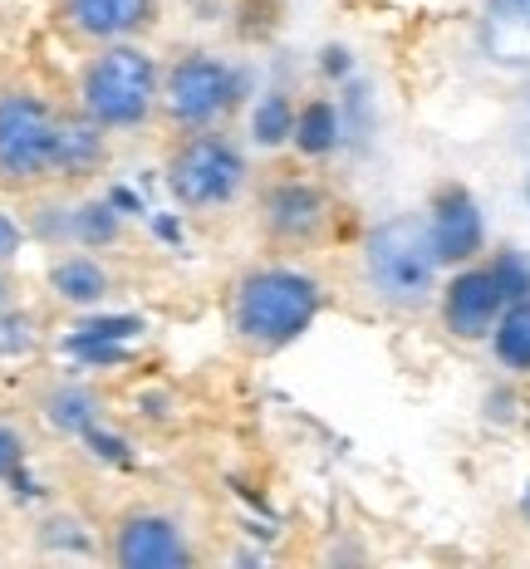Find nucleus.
<instances>
[{
  "mask_svg": "<svg viewBox=\"0 0 530 569\" xmlns=\"http://www.w3.org/2000/svg\"><path fill=\"white\" fill-rule=\"evenodd\" d=\"M324 284L304 266L261 260L246 266L227 290V335L246 359H276L300 343L324 315Z\"/></svg>",
  "mask_w": 530,
  "mask_h": 569,
  "instance_id": "1",
  "label": "nucleus"
},
{
  "mask_svg": "<svg viewBox=\"0 0 530 569\" xmlns=\"http://www.w3.org/2000/svg\"><path fill=\"white\" fill-rule=\"evenodd\" d=\"M74 109L103 133H143L162 113V59L143 40H113L89 50L74 79Z\"/></svg>",
  "mask_w": 530,
  "mask_h": 569,
  "instance_id": "2",
  "label": "nucleus"
},
{
  "mask_svg": "<svg viewBox=\"0 0 530 569\" xmlns=\"http://www.w3.org/2000/svg\"><path fill=\"white\" fill-rule=\"evenodd\" d=\"M162 182L172 201L187 217H221V211L241 207V197L256 187L251 152L231 133V123L202 128V133L172 138L168 162H162Z\"/></svg>",
  "mask_w": 530,
  "mask_h": 569,
  "instance_id": "3",
  "label": "nucleus"
},
{
  "mask_svg": "<svg viewBox=\"0 0 530 569\" xmlns=\"http://www.w3.org/2000/svg\"><path fill=\"white\" fill-rule=\"evenodd\" d=\"M359 266L373 300L388 305V310H403V315L428 310L442 290L438 246H432L428 217H418V211H403V217H388L379 227H369Z\"/></svg>",
  "mask_w": 530,
  "mask_h": 569,
  "instance_id": "4",
  "label": "nucleus"
},
{
  "mask_svg": "<svg viewBox=\"0 0 530 569\" xmlns=\"http://www.w3.org/2000/svg\"><path fill=\"white\" fill-rule=\"evenodd\" d=\"M251 93V74L236 59L211 50H182L162 64V113L158 123L172 138L231 123L241 99Z\"/></svg>",
  "mask_w": 530,
  "mask_h": 569,
  "instance_id": "5",
  "label": "nucleus"
},
{
  "mask_svg": "<svg viewBox=\"0 0 530 569\" xmlns=\"http://www.w3.org/2000/svg\"><path fill=\"white\" fill-rule=\"evenodd\" d=\"M64 113L34 89H0V192H44L59 177Z\"/></svg>",
  "mask_w": 530,
  "mask_h": 569,
  "instance_id": "6",
  "label": "nucleus"
},
{
  "mask_svg": "<svg viewBox=\"0 0 530 569\" xmlns=\"http://www.w3.org/2000/svg\"><path fill=\"white\" fill-rule=\"evenodd\" d=\"M251 217H256V236L280 256H304L320 251L339 227V201L324 182L314 177H294L280 172L270 182L251 187Z\"/></svg>",
  "mask_w": 530,
  "mask_h": 569,
  "instance_id": "7",
  "label": "nucleus"
},
{
  "mask_svg": "<svg viewBox=\"0 0 530 569\" xmlns=\"http://www.w3.org/2000/svg\"><path fill=\"white\" fill-rule=\"evenodd\" d=\"M103 555L118 569H187L197 565V545L187 526L158 506H128L103 530Z\"/></svg>",
  "mask_w": 530,
  "mask_h": 569,
  "instance_id": "8",
  "label": "nucleus"
},
{
  "mask_svg": "<svg viewBox=\"0 0 530 569\" xmlns=\"http://www.w3.org/2000/svg\"><path fill=\"white\" fill-rule=\"evenodd\" d=\"M506 305H511V300H506V290H501L497 270H491V260L457 266L452 276L442 280V290H438V319H442V329L457 343H487Z\"/></svg>",
  "mask_w": 530,
  "mask_h": 569,
  "instance_id": "9",
  "label": "nucleus"
},
{
  "mask_svg": "<svg viewBox=\"0 0 530 569\" xmlns=\"http://www.w3.org/2000/svg\"><path fill=\"white\" fill-rule=\"evenodd\" d=\"M59 26L89 50L113 40H143L162 26V0H59Z\"/></svg>",
  "mask_w": 530,
  "mask_h": 569,
  "instance_id": "10",
  "label": "nucleus"
},
{
  "mask_svg": "<svg viewBox=\"0 0 530 569\" xmlns=\"http://www.w3.org/2000/svg\"><path fill=\"white\" fill-rule=\"evenodd\" d=\"M422 217H428V231H432V246H438L442 270L481 260V251H487V221H481L477 197H471L462 182H442Z\"/></svg>",
  "mask_w": 530,
  "mask_h": 569,
  "instance_id": "11",
  "label": "nucleus"
},
{
  "mask_svg": "<svg viewBox=\"0 0 530 569\" xmlns=\"http://www.w3.org/2000/svg\"><path fill=\"white\" fill-rule=\"evenodd\" d=\"M44 284H50V295L59 305H69V310H99L113 295V270L103 266V256L89 251V246H64V251H54V260L44 266Z\"/></svg>",
  "mask_w": 530,
  "mask_h": 569,
  "instance_id": "12",
  "label": "nucleus"
},
{
  "mask_svg": "<svg viewBox=\"0 0 530 569\" xmlns=\"http://www.w3.org/2000/svg\"><path fill=\"white\" fill-rule=\"evenodd\" d=\"M109 138L93 118L84 113H64V123H59V177L54 187H84L93 182L103 168H109Z\"/></svg>",
  "mask_w": 530,
  "mask_h": 569,
  "instance_id": "13",
  "label": "nucleus"
},
{
  "mask_svg": "<svg viewBox=\"0 0 530 569\" xmlns=\"http://www.w3.org/2000/svg\"><path fill=\"white\" fill-rule=\"evenodd\" d=\"M481 44L497 64H530V0H487L481 10Z\"/></svg>",
  "mask_w": 530,
  "mask_h": 569,
  "instance_id": "14",
  "label": "nucleus"
},
{
  "mask_svg": "<svg viewBox=\"0 0 530 569\" xmlns=\"http://www.w3.org/2000/svg\"><path fill=\"white\" fill-rule=\"evenodd\" d=\"M487 343H491L497 369H506L511 378H530V295L506 305Z\"/></svg>",
  "mask_w": 530,
  "mask_h": 569,
  "instance_id": "15",
  "label": "nucleus"
},
{
  "mask_svg": "<svg viewBox=\"0 0 530 569\" xmlns=\"http://www.w3.org/2000/svg\"><path fill=\"white\" fill-rule=\"evenodd\" d=\"M339 138H344V128H339V109L334 99H304L300 109H294V148L304 152V158H329V152L339 148Z\"/></svg>",
  "mask_w": 530,
  "mask_h": 569,
  "instance_id": "16",
  "label": "nucleus"
},
{
  "mask_svg": "<svg viewBox=\"0 0 530 569\" xmlns=\"http://www.w3.org/2000/svg\"><path fill=\"white\" fill-rule=\"evenodd\" d=\"M99 412H103L99 398L79 383H59L54 393L44 398V418H50V427H59V432H69V437L89 432V427L99 422Z\"/></svg>",
  "mask_w": 530,
  "mask_h": 569,
  "instance_id": "17",
  "label": "nucleus"
},
{
  "mask_svg": "<svg viewBox=\"0 0 530 569\" xmlns=\"http://www.w3.org/2000/svg\"><path fill=\"white\" fill-rule=\"evenodd\" d=\"M294 109L300 103L290 99V93H266V99H256V109H251V138H256V148H266V152H276V148H286V142L294 138Z\"/></svg>",
  "mask_w": 530,
  "mask_h": 569,
  "instance_id": "18",
  "label": "nucleus"
},
{
  "mask_svg": "<svg viewBox=\"0 0 530 569\" xmlns=\"http://www.w3.org/2000/svg\"><path fill=\"white\" fill-rule=\"evenodd\" d=\"M491 270H497L506 300H521V295H530V256H526V251L506 246V251L491 256Z\"/></svg>",
  "mask_w": 530,
  "mask_h": 569,
  "instance_id": "19",
  "label": "nucleus"
},
{
  "mask_svg": "<svg viewBox=\"0 0 530 569\" xmlns=\"http://www.w3.org/2000/svg\"><path fill=\"white\" fill-rule=\"evenodd\" d=\"M26 457H30V442H26V432H20V422L0 418V481H16Z\"/></svg>",
  "mask_w": 530,
  "mask_h": 569,
  "instance_id": "20",
  "label": "nucleus"
},
{
  "mask_svg": "<svg viewBox=\"0 0 530 569\" xmlns=\"http://www.w3.org/2000/svg\"><path fill=\"white\" fill-rule=\"evenodd\" d=\"M26 241H30V231L20 227L16 217H10L6 207H0V270H10L20 260V251H26Z\"/></svg>",
  "mask_w": 530,
  "mask_h": 569,
  "instance_id": "21",
  "label": "nucleus"
},
{
  "mask_svg": "<svg viewBox=\"0 0 530 569\" xmlns=\"http://www.w3.org/2000/svg\"><path fill=\"white\" fill-rule=\"evenodd\" d=\"M16 310V284H10V270H0V319Z\"/></svg>",
  "mask_w": 530,
  "mask_h": 569,
  "instance_id": "22",
  "label": "nucleus"
},
{
  "mask_svg": "<svg viewBox=\"0 0 530 569\" xmlns=\"http://www.w3.org/2000/svg\"><path fill=\"white\" fill-rule=\"evenodd\" d=\"M521 516H526V526H530V486H526V496H521Z\"/></svg>",
  "mask_w": 530,
  "mask_h": 569,
  "instance_id": "23",
  "label": "nucleus"
}]
</instances>
